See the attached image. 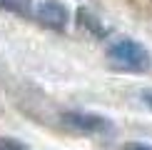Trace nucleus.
Here are the masks:
<instances>
[{"label": "nucleus", "mask_w": 152, "mask_h": 150, "mask_svg": "<svg viewBox=\"0 0 152 150\" xmlns=\"http://www.w3.org/2000/svg\"><path fill=\"white\" fill-rule=\"evenodd\" d=\"M110 58L115 65L125 68V70H145V68H150V53L147 48L140 45L137 40H132V38H120L110 45Z\"/></svg>", "instance_id": "f257e3e1"}, {"label": "nucleus", "mask_w": 152, "mask_h": 150, "mask_svg": "<svg viewBox=\"0 0 152 150\" xmlns=\"http://www.w3.org/2000/svg\"><path fill=\"white\" fill-rule=\"evenodd\" d=\"M62 123L67 128L77 130L85 135H107L112 133V120L97 112H87V110H67L62 112Z\"/></svg>", "instance_id": "f03ea898"}, {"label": "nucleus", "mask_w": 152, "mask_h": 150, "mask_svg": "<svg viewBox=\"0 0 152 150\" xmlns=\"http://www.w3.org/2000/svg\"><path fill=\"white\" fill-rule=\"evenodd\" d=\"M33 12L42 25H48L53 30H62L67 25V20H70V12L60 0H40L33 8Z\"/></svg>", "instance_id": "7ed1b4c3"}, {"label": "nucleus", "mask_w": 152, "mask_h": 150, "mask_svg": "<svg viewBox=\"0 0 152 150\" xmlns=\"http://www.w3.org/2000/svg\"><path fill=\"white\" fill-rule=\"evenodd\" d=\"M125 150H152V145H147V143H130Z\"/></svg>", "instance_id": "20e7f679"}, {"label": "nucleus", "mask_w": 152, "mask_h": 150, "mask_svg": "<svg viewBox=\"0 0 152 150\" xmlns=\"http://www.w3.org/2000/svg\"><path fill=\"white\" fill-rule=\"evenodd\" d=\"M142 100H145V105L152 110V90H145V93H142Z\"/></svg>", "instance_id": "39448f33"}]
</instances>
